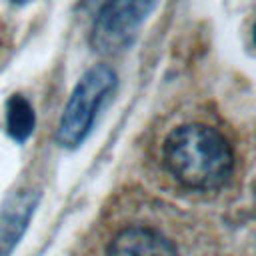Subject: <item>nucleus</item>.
Here are the masks:
<instances>
[{
	"instance_id": "f03ea898",
	"label": "nucleus",
	"mask_w": 256,
	"mask_h": 256,
	"mask_svg": "<svg viewBox=\"0 0 256 256\" xmlns=\"http://www.w3.org/2000/svg\"><path fill=\"white\" fill-rule=\"evenodd\" d=\"M116 82V72L106 64L92 66L82 74L58 122L56 142L62 148H78L84 142L94 126L98 110L114 92Z\"/></svg>"
},
{
	"instance_id": "423d86ee",
	"label": "nucleus",
	"mask_w": 256,
	"mask_h": 256,
	"mask_svg": "<svg viewBox=\"0 0 256 256\" xmlns=\"http://www.w3.org/2000/svg\"><path fill=\"white\" fill-rule=\"evenodd\" d=\"M36 126V114L32 104L22 94H12L6 104V132L16 142H26Z\"/></svg>"
},
{
	"instance_id": "39448f33",
	"label": "nucleus",
	"mask_w": 256,
	"mask_h": 256,
	"mask_svg": "<svg viewBox=\"0 0 256 256\" xmlns=\"http://www.w3.org/2000/svg\"><path fill=\"white\" fill-rule=\"evenodd\" d=\"M106 256H178V252L176 246L158 230L148 226H130L110 240Z\"/></svg>"
},
{
	"instance_id": "6e6552de",
	"label": "nucleus",
	"mask_w": 256,
	"mask_h": 256,
	"mask_svg": "<svg viewBox=\"0 0 256 256\" xmlns=\"http://www.w3.org/2000/svg\"><path fill=\"white\" fill-rule=\"evenodd\" d=\"M254 42H256V26H254Z\"/></svg>"
},
{
	"instance_id": "f257e3e1",
	"label": "nucleus",
	"mask_w": 256,
	"mask_h": 256,
	"mask_svg": "<svg viewBox=\"0 0 256 256\" xmlns=\"http://www.w3.org/2000/svg\"><path fill=\"white\" fill-rule=\"evenodd\" d=\"M162 160L168 172L192 190H216L228 182L234 170V152L228 140L198 122L176 126L166 136Z\"/></svg>"
},
{
	"instance_id": "7ed1b4c3",
	"label": "nucleus",
	"mask_w": 256,
	"mask_h": 256,
	"mask_svg": "<svg viewBox=\"0 0 256 256\" xmlns=\"http://www.w3.org/2000/svg\"><path fill=\"white\" fill-rule=\"evenodd\" d=\"M154 2L156 0H108L92 24V48L106 56L126 50L136 40Z\"/></svg>"
},
{
	"instance_id": "20e7f679",
	"label": "nucleus",
	"mask_w": 256,
	"mask_h": 256,
	"mask_svg": "<svg viewBox=\"0 0 256 256\" xmlns=\"http://www.w3.org/2000/svg\"><path fill=\"white\" fill-rule=\"evenodd\" d=\"M40 202V190L18 188L0 206V256H10L20 238L28 230V224Z\"/></svg>"
},
{
	"instance_id": "0eeeda50",
	"label": "nucleus",
	"mask_w": 256,
	"mask_h": 256,
	"mask_svg": "<svg viewBox=\"0 0 256 256\" xmlns=\"http://www.w3.org/2000/svg\"><path fill=\"white\" fill-rule=\"evenodd\" d=\"M10 2H14V4H24L26 0H10Z\"/></svg>"
}]
</instances>
